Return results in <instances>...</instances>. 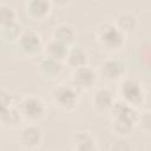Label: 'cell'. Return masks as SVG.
Instances as JSON below:
<instances>
[{
    "instance_id": "18",
    "label": "cell",
    "mask_w": 151,
    "mask_h": 151,
    "mask_svg": "<svg viewBox=\"0 0 151 151\" xmlns=\"http://www.w3.org/2000/svg\"><path fill=\"white\" fill-rule=\"evenodd\" d=\"M2 34H4V37H6V38H8V39H11V40H14V39H18V38H20V26L17 24V22H13V24H11V25H8V26H5V27H2Z\"/></svg>"
},
{
    "instance_id": "4",
    "label": "cell",
    "mask_w": 151,
    "mask_h": 151,
    "mask_svg": "<svg viewBox=\"0 0 151 151\" xmlns=\"http://www.w3.org/2000/svg\"><path fill=\"white\" fill-rule=\"evenodd\" d=\"M42 137H44V133L41 127L34 124H29L21 129L18 136V139L22 146L27 149H34L41 144Z\"/></svg>"
},
{
    "instance_id": "2",
    "label": "cell",
    "mask_w": 151,
    "mask_h": 151,
    "mask_svg": "<svg viewBox=\"0 0 151 151\" xmlns=\"http://www.w3.org/2000/svg\"><path fill=\"white\" fill-rule=\"evenodd\" d=\"M19 111L20 114L29 122H37L46 114V106L40 98L31 96L22 99Z\"/></svg>"
},
{
    "instance_id": "1",
    "label": "cell",
    "mask_w": 151,
    "mask_h": 151,
    "mask_svg": "<svg viewBox=\"0 0 151 151\" xmlns=\"http://www.w3.org/2000/svg\"><path fill=\"white\" fill-rule=\"evenodd\" d=\"M52 100L59 109L64 111H72L76 109L78 103L77 91L72 86L59 85L52 91Z\"/></svg>"
},
{
    "instance_id": "13",
    "label": "cell",
    "mask_w": 151,
    "mask_h": 151,
    "mask_svg": "<svg viewBox=\"0 0 151 151\" xmlns=\"http://www.w3.org/2000/svg\"><path fill=\"white\" fill-rule=\"evenodd\" d=\"M53 39L70 47L76 40V32L72 26L67 24H61L55 27L53 32Z\"/></svg>"
},
{
    "instance_id": "15",
    "label": "cell",
    "mask_w": 151,
    "mask_h": 151,
    "mask_svg": "<svg viewBox=\"0 0 151 151\" xmlns=\"http://www.w3.org/2000/svg\"><path fill=\"white\" fill-rule=\"evenodd\" d=\"M117 29L120 33H131L136 29L137 27V20L133 15L131 14H122L117 19Z\"/></svg>"
},
{
    "instance_id": "11",
    "label": "cell",
    "mask_w": 151,
    "mask_h": 151,
    "mask_svg": "<svg viewBox=\"0 0 151 151\" xmlns=\"http://www.w3.org/2000/svg\"><path fill=\"white\" fill-rule=\"evenodd\" d=\"M74 151H98L92 134L87 131H80L74 134Z\"/></svg>"
},
{
    "instance_id": "5",
    "label": "cell",
    "mask_w": 151,
    "mask_h": 151,
    "mask_svg": "<svg viewBox=\"0 0 151 151\" xmlns=\"http://www.w3.org/2000/svg\"><path fill=\"white\" fill-rule=\"evenodd\" d=\"M71 79H72V84L74 88L88 90L94 85L97 77H96V72L91 67L83 66L73 71Z\"/></svg>"
},
{
    "instance_id": "9",
    "label": "cell",
    "mask_w": 151,
    "mask_h": 151,
    "mask_svg": "<svg viewBox=\"0 0 151 151\" xmlns=\"http://www.w3.org/2000/svg\"><path fill=\"white\" fill-rule=\"evenodd\" d=\"M92 103H93V106L97 111H107V110H111L112 105H113V94L112 92L106 88V87H103V88H98L93 96V99H92Z\"/></svg>"
},
{
    "instance_id": "12",
    "label": "cell",
    "mask_w": 151,
    "mask_h": 151,
    "mask_svg": "<svg viewBox=\"0 0 151 151\" xmlns=\"http://www.w3.org/2000/svg\"><path fill=\"white\" fill-rule=\"evenodd\" d=\"M65 60L72 68L76 70V68H79V67H83V66H87L88 55L83 48L72 47V48L68 50Z\"/></svg>"
},
{
    "instance_id": "7",
    "label": "cell",
    "mask_w": 151,
    "mask_h": 151,
    "mask_svg": "<svg viewBox=\"0 0 151 151\" xmlns=\"http://www.w3.org/2000/svg\"><path fill=\"white\" fill-rule=\"evenodd\" d=\"M19 44L21 50L29 55H34L37 54L40 48L42 47L41 44V39L39 37V34H37L33 31H26L24 33H21L20 38H19Z\"/></svg>"
},
{
    "instance_id": "10",
    "label": "cell",
    "mask_w": 151,
    "mask_h": 151,
    "mask_svg": "<svg viewBox=\"0 0 151 151\" xmlns=\"http://www.w3.org/2000/svg\"><path fill=\"white\" fill-rule=\"evenodd\" d=\"M124 73V65L117 60H106L100 66V74L107 80H117Z\"/></svg>"
},
{
    "instance_id": "6",
    "label": "cell",
    "mask_w": 151,
    "mask_h": 151,
    "mask_svg": "<svg viewBox=\"0 0 151 151\" xmlns=\"http://www.w3.org/2000/svg\"><path fill=\"white\" fill-rule=\"evenodd\" d=\"M122 96L125 98L126 104H138L143 99V90L136 79H125L120 85Z\"/></svg>"
},
{
    "instance_id": "8",
    "label": "cell",
    "mask_w": 151,
    "mask_h": 151,
    "mask_svg": "<svg viewBox=\"0 0 151 151\" xmlns=\"http://www.w3.org/2000/svg\"><path fill=\"white\" fill-rule=\"evenodd\" d=\"M38 67H39V72L47 79L57 78L60 74L61 70H63L61 61H58V60L48 58V57H45V58L40 59V61L38 64Z\"/></svg>"
},
{
    "instance_id": "16",
    "label": "cell",
    "mask_w": 151,
    "mask_h": 151,
    "mask_svg": "<svg viewBox=\"0 0 151 151\" xmlns=\"http://www.w3.org/2000/svg\"><path fill=\"white\" fill-rule=\"evenodd\" d=\"M27 12L29 15L34 18H42L50 12V2L47 1H41V0H35L28 4V9Z\"/></svg>"
},
{
    "instance_id": "14",
    "label": "cell",
    "mask_w": 151,
    "mask_h": 151,
    "mask_svg": "<svg viewBox=\"0 0 151 151\" xmlns=\"http://www.w3.org/2000/svg\"><path fill=\"white\" fill-rule=\"evenodd\" d=\"M68 50H70L68 46H66V45H64V44L52 39L46 45L45 52H46V57L55 59L58 61H61V60H65Z\"/></svg>"
},
{
    "instance_id": "3",
    "label": "cell",
    "mask_w": 151,
    "mask_h": 151,
    "mask_svg": "<svg viewBox=\"0 0 151 151\" xmlns=\"http://www.w3.org/2000/svg\"><path fill=\"white\" fill-rule=\"evenodd\" d=\"M124 34L120 33L116 26L111 24H104L103 27L99 28V41L109 50H117L123 44Z\"/></svg>"
},
{
    "instance_id": "17",
    "label": "cell",
    "mask_w": 151,
    "mask_h": 151,
    "mask_svg": "<svg viewBox=\"0 0 151 151\" xmlns=\"http://www.w3.org/2000/svg\"><path fill=\"white\" fill-rule=\"evenodd\" d=\"M13 22H15L14 11L6 5H1L0 6V26H1V28L11 25Z\"/></svg>"
}]
</instances>
